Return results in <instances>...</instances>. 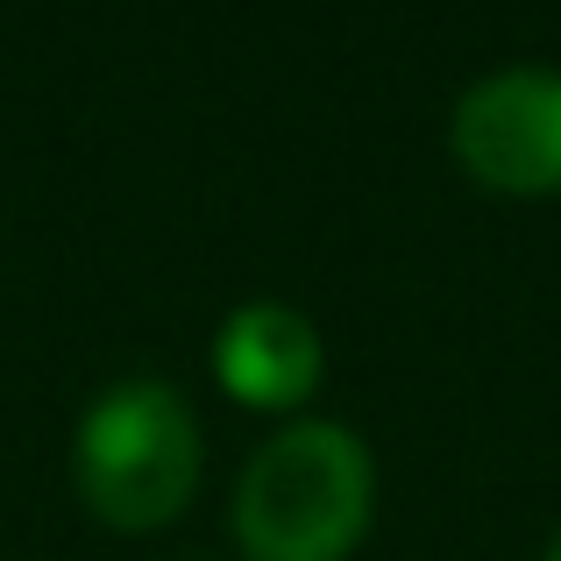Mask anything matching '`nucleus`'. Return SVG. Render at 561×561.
<instances>
[{"label":"nucleus","mask_w":561,"mask_h":561,"mask_svg":"<svg viewBox=\"0 0 561 561\" xmlns=\"http://www.w3.org/2000/svg\"><path fill=\"white\" fill-rule=\"evenodd\" d=\"M548 561H561V526H554V540H548Z\"/></svg>","instance_id":"39448f33"},{"label":"nucleus","mask_w":561,"mask_h":561,"mask_svg":"<svg viewBox=\"0 0 561 561\" xmlns=\"http://www.w3.org/2000/svg\"><path fill=\"white\" fill-rule=\"evenodd\" d=\"M79 491L122 534L179 519L185 497L199 491V420H192L179 383L128 377L85 405L79 420Z\"/></svg>","instance_id":"f03ea898"},{"label":"nucleus","mask_w":561,"mask_h":561,"mask_svg":"<svg viewBox=\"0 0 561 561\" xmlns=\"http://www.w3.org/2000/svg\"><path fill=\"white\" fill-rule=\"evenodd\" d=\"M455 157L491 192H561V71L512 65L455 100Z\"/></svg>","instance_id":"7ed1b4c3"},{"label":"nucleus","mask_w":561,"mask_h":561,"mask_svg":"<svg viewBox=\"0 0 561 561\" xmlns=\"http://www.w3.org/2000/svg\"><path fill=\"white\" fill-rule=\"evenodd\" d=\"M320 363H328L320 328L285 299H242L214 334V377L256 412H285L313 398Z\"/></svg>","instance_id":"20e7f679"},{"label":"nucleus","mask_w":561,"mask_h":561,"mask_svg":"<svg viewBox=\"0 0 561 561\" xmlns=\"http://www.w3.org/2000/svg\"><path fill=\"white\" fill-rule=\"evenodd\" d=\"M370 448L334 420H299L249 455L234 491V534L249 561H342L370 526Z\"/></svg>","instance_id":"f257e3e1"}]
</instances>
